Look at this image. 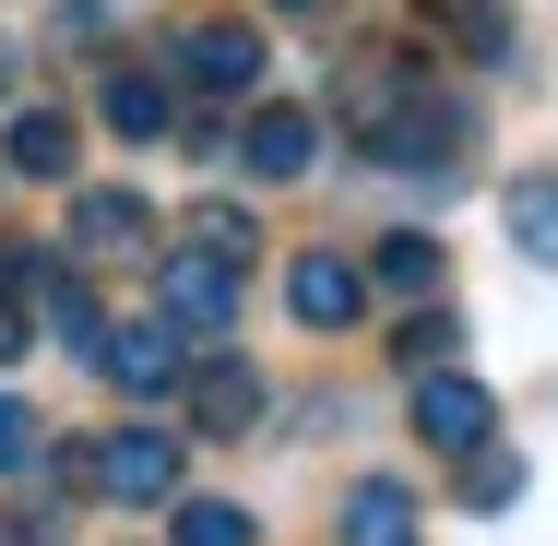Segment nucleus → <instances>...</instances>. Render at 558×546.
I'll return each instance as SVG.
<instances>
[{"mask_svg":"<svg viewBox=\"0 0 558 546\" xmlns=\"http://www.w3.org/2000/svg\"><path fill=\"white\" fill-rule=\"evenodd\" d=\"M155 298H167V321H191V344H215L226 321H238V262H215V250H167L155 262Z\"/></svg>","mask_w":558,"mask_h":546,"instance_id":"obj_5","label":"nucleus"},{"mask_svg":"<svg viewBox=\"0 0 558 546\" xmlns=\"http://www.w3.org/2000/svg\"><path fill=\"white\" fill-rule=\"evenodd\" d=\"M167 72H179V96H226V108H250L262 96V72H274V48H262V24H191L179 48H167Z\"/></svg>","mask_w":558,"mask_h":546,"instance_id":"obj_2","label":"nucleus"},{"mask_svg":"<svg viewBox=\"0 0 558 546\" xmlns=\"http://www.w3.org/2000/svg\"><path fill=\"white\" fill-rule=\"evenodd\" d=\"M0 155H12V179H72V167H84V131L60 108H12V143H0Z\"/></svg>","mask_w":558,"mask_h":546,"instance_id":"obj_14","label":"nucleus"},{"mask_svg":"<svg viewBox=\"0 0 558 546\" xmlns=\"http://www.w3.org/2000/svg\"><path fill=\"white\" fill-rule=\"evenodd\" d=\"M262 12H286V24H298V12H322V0H262Z\"/></svg>","mask_w":558,"mask_h":546,"instance_id":"obj_27","label":"nucleus"},{"mask_svg":"<svg viewBox=\"0 0 558 546\" xmlns=\"http://www.w3.org/2000/svg\"><path fill=\"white\" fill-rule=\"evenodd\" d=\"M440 238H416V226H392V238H380V250H368V298H392V310H428V298H440Z\"/></svg>","mask_w":558,"mask_h":546,"instance_id":"obj_12","label":"nucleus"},{"mask_svg":"<svg viewBox=\"0 0 558 546\" xmlns=\"http://www.w3.org/2000/svg\"><path fill=\"white\" fill-rule=\"evenodd\" d=\"M24 344H36V310H24V298H12V286H0V368H12V356H24Z\"/></svg>","mask_w":558,"mask_h":546,"instance_id":"obj_24","label":"nucleus"},{"mask_svg":"<svg viewBox=\"0 0 558 546\" xmlns=\"http://www.w3.org/2000/svg\"><path fill=\"white\" fill-rule=\"evenodd\" d=\"M108 131L119 143H179V72H108Z\"/></svg>","mask_w":558,"mask_h":546,"instance_id":"obj_11","label":"nucleus"},{"mask_svg":"<svg viewBox=\"0 0 558 546\" xmlns=\"http://www.w3.org/2000/svg\"><path fill=\"white\" fill-rule=\"evenodd\" d=\"M499 226H511V250H523V262H547V274H558V179H547V167L499 191Z\"/></svg>","mask_w":558,"mask_h":546,"instance_id":"obj_16","label":"nucleus"},{"mask_svg":"<svg viewBox=\"0 0 558 546\" xmlns=\"http://www.w3.org/2000/svg\"><path fill=\"white\" fill-rule=\"evenodd\" d=\"M179 392H191V428H203V439H250V428H262V404H274V392H262V368H250V356H226V344L191 356V380H179Z\"/></svg>","mask_w":558,"mask_h":546,"instance_id":"obj_6","label":"nucleus"},{"mask_svg":"<svg viewBox=\"0 0 558 546\" xmlns=\"http://www.w3.org/2000/svg\"><path fill=\"white\" fill-rule=\"evenodd\" d=\"M72 60H108V0H60V24H48Z\"/></svg>","mask_w":558,"mask_h":546,"instance_id":"obj_22","label":"nucleus"},{"mask_svg":"<svg viewBox=\"0 0 558 546\" xmlns=\"http://www.w3.org/2000/svg\"><path fill=\"white\" fill-rule=\"evenodd\" d=\"M96 499L167 511V499H179V428H108L96 439Z\"/></svg>","mask_w":558,"mask_h":546,"instance_id":"obj_4","label":"nucleus"},{"mask_svg":"<svg viewBox=\"0 0 558 546\" xmlns=\"http://www.w3.org/2000/svg\"><path fill=\"white\" fill-rule=\"evenodd\" d=\"M333 546H416V499H404L392 475L344 487V523H333Z\"/></svg>","mask_w":558,"mask_h":546,"instance_id":"obj_15","label":"nucleus"},{"mask_svg":"<svg viewBox=\"0 0 558 546\" xmlns=\"http://www.w3.org/2000/svg\"><path fill=\"white\" fill-rule=\"evenodd\" d=\"M451 344H463L451 310H404V332H392V356H404V368H451Z\"/></svg>","mask_w":558,"mask_h":546,"instance_id":"obj_20","label":"nucleus"},{"mask_svg":"<svg viewBox=\"0 0 558 546\" xmlns=\"http://www.w3.org/2000/svg\"><path fill=\"white\" fill-rule=\"evenodd\" d=\"M0 546H60V523H48V511H12V523H0Z\"/></svg>","mask_w":558,"mask_h":546,"instance_id":"obj_25","label":"nucleus"},{"mask_svg":"<svg viewBox=\"0 0 558 546\" xmlns=\"http://www.w3.org/2000/svg\"><path fill=\"white\" fill-rule=\"evenodd\" d=\"M238 167H250L262 191H298V179L322 167V108H298V96H250V119H238Z\"/></svg>","mask_w":558,"mask_h":546,"instance_id":"obj_3","label":"nucleus"},{"mask_svg":"<svg viewBox=\"0 0 558 546\" xmlns=\"http://www.w3.org/2000/svg\"><path fill=\"white\" fill-rule=\"evenodd\" d=\"M36 332H60L84 368L108 356V310H96V286H84L72 262H48V274H36Z\"/></svg>","mask_w":558,"mask_h":546,"instance_id":"obj_10","label":"nucleus"},{"mask_svg":"<svg viewBox=\"0 0 558 546\" xmlns=\"http://www.w3.org/2000/svg\"><path fill=\"white\" fill-rule=\"evenodd\" d=\"M179 523H167V546H250V511L238 499H167Z\"/></svg>","mask_w":558,"mask_h":546,"instance_id":"obj_18","label":"nucleus"},{"mask_svg":"<svg viewBox=\"0 0 558 546\" xmlns=\"http://www.w3.org/2000/svg\"><path fill=\"white\" fill-rule=\"evenodd\" d=\"M12 84H24V48H12V36H0V96H12Z\"/></svg>","mask_w":558,"mask_h":546,"instance_id":"obj_26","label":"nucleus"},{"mask_svg":"<svg viewBox=\"0 0 558 546\" xmlns=\"http://www.w3.org/2000/svg\"><path fill=\"white\" fill-rule=\"evenodd\" d=\"M24 463H48V439H36V404L0 392V475H24Z\"/></svg>","mask_w":558,"mask_h":546,"instance_id":"obj_23","label":"nucleus"},{"mask_svg":"<svg viewBox=\"0 0 558 546\" xmlns=\"http://www.w3.org/2000/svg\"><path fill=\"white\" fill-rule=\"evenodd\" d=\"M463 499H475V511H511V499H523V451H499V439L463 451Z\"/></svg>","mask_w":558,"mask_h":546,"instance_id":"obj_19","label":"nucleus"},{"mask_svg":"<svg viewBox=\"0 0 558 546\" xmlns=\"http://www.w3.org/2000/svg\"><path fill=\"white\" fill-rule=\"evenodd\" d=\"M416 439H428V451H451V463H463V451H487V439H499V404H487V380H463V368H428V380H416Z\"/></svg>","mask_w":558,"mask_h":546,"instance_id":"obj_7","label":"nucleus"},{"mask_svg":"<svg viewBox=\"0 0 558 546\" xmlns=\"http://www.w3.org/2000/svg\"><path fill=\"white\" fill-rule=\"evenodd\" d=\"M179 238H191V250H215V262H238V274H250V215H238V203H203V215L179 226Z\"/></svg>","mask_w":558,"mask_h":546,"instance_id":"obj_21","label":"nucleus"},{"mask_svg":"<svg viewBox=\"0 0 558 546\" xmlns=\"http://www.w3.org/2000/svg\"><path fill=\"white\" fill-rule=\"evenodd\" d=\"M428 24L463 36V60H511V0H428Z\"/></svg>","mask_w":558,"mask_h":546,"instance_id":"obj_17","label":"nucleus"},{"mask_svg":"<svg viewBox=\"0 0 558 546\" xmlns=\"http://www.w3.org/2000/svg\"><path fill=\"white\" fill-rule=\"evenodd\" d=\"M286 310L310 332H344L356 310H368V262H344V250H298L286 262Z\"/></svg>","mask_w":558,"mask_h":546,"instance_id":"obj_8","label":"nucleus"},{"mask_svg":"<svg viewBox=\"0 0 558 546\" xmlns=\"http://www.w3.org/2000/svg\"><path fill=\"white\" fill-rule=\"evenodd\" d=\"M155 238V203L143 191H72V250L108 262V250H143Z\"/></svg>","mask_w":558,"mask_h":546,"instance_id":"obj_13","label":"nucleus"},{"mask_svg":"<svg viewBox=\"0 0 558 546\" xmlns=\"http://www.w3.org/2000/svg\"><path fill=\"white\" fill-rule=\"evenodd\" d=\"M96 368H108L119 392H143V404L191 380V356H179V321H108V356H96Z\"/></svg>","mask_w":558,"mask_h":546,"instance_id":"obj_9","label":"nucleus"},{"mask_svg":"<svg viewBox=\"0 0 558 546\" xmlns=\"http://www.w3.org/2000/svg\"><path fill=\"white\" fill-rule=\"evenodd\" d=\"M368 167H392V179H475V108L416 84L392 119H368Z\"/></svg>","mask_w":558,"mask_h":546,"instance_id":"obj_1","label":"nucleus"}]
</instances>
